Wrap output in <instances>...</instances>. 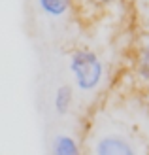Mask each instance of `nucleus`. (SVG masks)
Masks as SVG:
<instances>
[{"mask_svg":"<svg viewBox=\"0 0 149 155\" xmlns=\"http://www.w3.org/2000/svg\"><path fill=\"white\" fill-rule=\"evenodd\" d=\"M83 142V151L95 155H136L140 151H145V148L138 144L136 136L128 127L113 121L95 125L89 130L87 140Z\"/></svg>","mask_w":149,"mask_h":155,"instance_id":"1","label":"nucleus"},{"mask_svg":"<svg viewBox=\"0 0 149 155\" xmlns=\"http://www.w3.org/2000/svg\"><path fill=\"white\" fill-rule=\"evenodd\" d=\"M68 70L79 93H95L106 78L104 61L95 49L85 48V45H79L70 53Z\"/></svg>","mask_w":149,"mask_h":155,"instance_id":"2","label":"nucleus"},{"mask_svg":"<svg viewBox=\"0 0 149 155\" xmlns=\"http://www.w3.org/2000/svg\"><path fill=\"white\" fill-rule=\"evenodd\" d=\"M132 70L140 81L149 85V30L136 38L132 49Z\"/></svg>","mask_w":149,"mask_h":155,"instance_id":"3","label":"nucleus"},{"mask_svg":"<svg viewBox=\"0 0 149 155\" xmlns=\"http://www.w3.org/2000/svg\"><path fill=\"white\" fill-rule=\"evenodd\" d=\"M38 10L49 19H64L77 6V0H34Z\"/></svg>","mask_w":149,"mask_h":155,"instance_id":"4","label":"nucleus"},{"mask_svg":"<svg viewBox=\"0 0 149 155\" xmlns=\"http://www.w3.org/2000/svg\"><path fill=\"white\" fill-rule=\"evenodd\" d=\"M76 93H74V87L70 83H62L55 89V95H53V108L59 115H66L70 114L74 106V100H76Z\"/></svg>","mask_w":149,"mask_h":155,"instance_id":"5","label":"nucleus"},{"mask_svg":"<svg viewBox=\"0 0 149 155\" xmlns=\"http://www.w3.org/2000/svg\"><path fill=\"white\" fill-rule=\"evenodd\" d=\"M49 151L53 155H77L83 151V148L72 134H55Z\"/></svg>","mask_w":149,"mask_h":155,"instance_id":"6","label":"nucleus"},{"mask_svg":"<svg viewBox=\"0 0 149 155\" xmlns=\"http://www.w3.org/2000/svg\"><path fill=\"white\" fill-rule=\"evenodd\" d=\"M115 2H117V0H77L81 13H83L87 19L100 15L102 12H106L108 8L113 6Z\"/></svg>","mask_w":149,"mask_h":155,"instance_id":"7","label":"nucleus"},{"mask_svg":"<svg viewBox=\"0 0 149 155\" xmlns=\"http://www.w3.org/2000/svg\"><path fill=\"white\" fill-rule=\"evenodd\" d=\"M134 10L140 15L142 23L149 28V0H134Z\"/></svg>","mask_w":149,"mask_h":155,"instance_id":"8","label":"nucleus"}]
</instances>
